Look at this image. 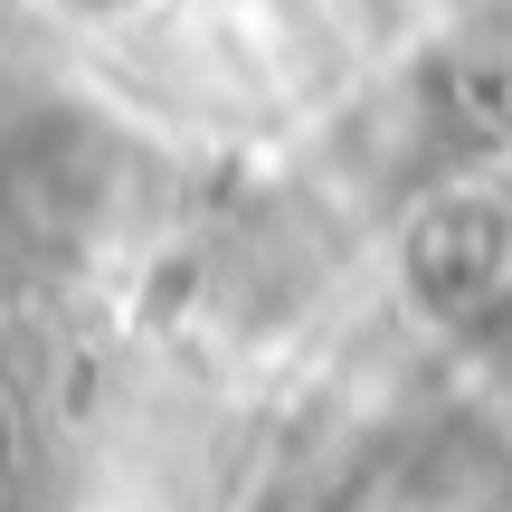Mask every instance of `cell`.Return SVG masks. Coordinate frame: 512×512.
I'll return each mask as SVG.
<instances>
[{
    "label": "cell",
    "instance_id": "cell-1",
    "mask_svg": "<svg viewBox=\"0 0 512 512\" xmlns=\"http://www.w3.org/2000/svg\"><path fill=\"white\" fill-rule=\"evenodd\" d=\"M408 285L446 323L494 332L512 313V209L503 200H437L427 228L408 238Z\"/></svg>",
    "mask_w": 512,
    "mask_h": 512
},
{
    "label": "cell",
    "instance_id": "cell-4",
    "mask_svg": "<svg viewBox=\"0 0 512 512\" xmlns=\"http://www.w3.org/2000/svg\"><path fill=\"white\" fill-rule=\"evenodd\" d=\"M0 512H19V437H10V418H0Z\"/></svg>",
    "mask_w": 512,
    "mask_h": 512
},
{
    "label": "cell",
    "instance_id": "cell-3",
    "mask_svg": "<svg viewBox=\"0 0 512 512\" xmlns=\"http://www.w3.org/2000/svg\"><path fill=\"white\" fill-rule=\"evenodd\" d=\"M418 503L427 512H512V456L484 427H446L437 456L418 465Z\"/></svg>",
    "mask_w": 512,
    "mask_h": 512
},
{
    "label": "cell",
    "instance_id": "cell-2",
    "mask_svg": "<svg viewBox=\"0 0 512 512\" xmlns=\"http://www.w3.org/2000/svg\"><path fill=\"white\" fill-rule=\"evenodd\" d=\"M437 143H503L512 133V48H456L418 76Z\"/></svg>",
    "mask_w": 512,
    "mask_h": 512
}]
</instances>
